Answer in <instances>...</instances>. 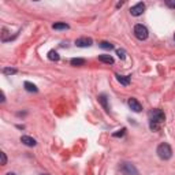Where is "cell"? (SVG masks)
<instances>
[{"label":"cell","mask_w":175,"mask_h":175,"mask_svg":"<svg viewBox=\"0 0 175 175\" xmlns=\"http://www.w3.org/2000/svg\"><path fill=\"white\" fill-rule=\"evenodd\" d=\"M23 86H25V89L27 92H34V93H36V92H39V89H37L36 85L32 84V82H29V81H26L25 84H23Z\"/></svg>","instance_id":"7c38bea8"},{"label":"cell","mask_w":175,"mask_h":175,"mask_svg":"<svg viewBox=\"0 0 175 175\" xmlns=\"http://www.w3.org/2000/svg\"><path fill=\"white\" fill-rule=\"evenodd\" d=\"M40 175H49V174H40Z\"/></svg>","instance_id":"cb8c5ba5"},{"label":"cell","mask_w":175,"mask_h":175,"mask_svg":"<svg viewBox=\"0 0 175 175\" xmlns=\"http://www.w3.org/2000/svg\"><path fill=\"white\" fill-rule=\"evenodd\" d=\"M144 11H145V4H144V3H137L136 6H133L131 8H130V14H131L133 16L142 15Z\"/></svg>","instance_id":"5b68a950"},{"label":"cell","mask_w":175,"mask_h":175,"mask_svg":"<svg viewBox=\"0 0 175 175\" xmlns=\"http://www.w3.org/2000/svg\"><path fill=\"white\" fill-rule=\"evenodd\" d=\"M174 40H175V36H174Z\"/></svg>","instance_id":"d4e9b609"},{"label":"cell","mask_w":175,"mask_h":175,"mask_svg":"<svg viewBox=\"0 0 175 175\" xmlns=\"http://www.w3.org/2000/svg\"><path fill=\"white\" fill-rule=\"evenodd\" d=\"M92 44H93V40L89 39V37H81V39H77V40H75V45L80 47V48L90 47Z\"/></svg>","instance_id":"8992f818"},{"label":"cell","mask_w":175,"mask_h":175,"mask_svg":"<svg viewBox=\"0 0 175 175\" xmlns=\"http://www.w3.org/2000/svg\"><path fill=\"white\" fill-rule=\"evenodd\" d=\"M166 121V115L162 109L155 108L149 112V129L152 131H157L160 129V125Z\"/></svg>","instance_id":"6da1fadb"},{"label":"cell","mask_w":175,"mask_h":175,"mask_svg":"<svg viewBox=\"0 0 175 175\" xmlns=\"http://www.w3.org/2000/svg\"><path fill=\"white\" fill-rule=\"evenodd\" d=\"M99 45H100V48H103V49H114V44L108 43V41H101Z\"/></svg>","instance_id":"2e32d148"},{"label":"cell","mask_w":175,"mask_h":175,"mask_svg":"<svg viewBox=\"0 0 175 175\" xmlns=\"http://www.w3.org/2000/svg\"><path fill=\"white\" fill-rule=\"evenodd\" d=\"M16 68H14V67H6V68H3V74H6V75H12V74H16Z\"/></svg>","instance_id":"e0dca14e"},{"label":"cell","mask_w":175,"mask_h":175,"mask_svg":"<svg viewBox=\"0 0 175 175\" xmlns=\"http://www.w3.org/2000/svg\"><path fill=\"white\" fill-rule=\"evenodd\" d=\"M99 101H100V104L104 107V109L107 112H109V107H108V101H107V96L105 94H100L99 96Z\"/></svg>","instance_id":"8fae6325"},{"label":"cell","mask_w":175,"mask_h":175,"mask_svg":"<svg viewBox=\"0 0 175 175\" xmlns=\"http://www.w3.org/2000/svg\"><path fill=\"white\" fill-rule=\"evenodd\" d=\"M116 55H118V58H119V59H125V58H126V51L125 49H118V51H116Z\"/></svg>","instance_id":"ac0fdd59"},{"label":"cell","mask_w":175,"mask_h":175,"mask_svg":"<svg viewBox=\"0 0 175 175\" xmlns=\"http://www.w3.org/2000/svg\"><path fill=\"white\" fill-rule=\"evenodd\" d=\"M127 104H129V107L133 109L134 112H141V109H142V105H141V103H140L137 99L134 97H130L129 100H127Z\"/></svg>","instance_id":"52a82bcc"},{"label":"cell","mask_w":175,"mask_h":175,"mask_svg":"<svg viewBox=\"0 0 175 175\" xmlns=\"http://www.w3.org/2000/svg\"><path fill=\"white\" fill-rule=\"evenodd\" d=\"M21 142L25 144L26 146H36L37 145L36 140L32 138V137H29V136H22V137H21Z\"/></svg>","instance_id":"ba28073f"},{"label":"cell","mask_w":175,"mask_h":175,"mask_svg":"<svg viewBox=\"0 0 175 175\" xmlns=\"http://www.w3.org/2000/svg\"><path fill=\"white\" fill-rule=\"evenodd\" d=\"M115 77H116V80H118L119 84L125 85V86H127V85L130 84V77H129V75H121V74H116Z\"/></svg>","instance_id":"9c48e42d"},{"label":"cell","mask_w":175,"mask_h":175,"mask_svg":"<svg viewBox=\"0 0 175 175\" xmlns=\"http://www.w3.org/2000/svg\"><path fill=\"white\" fill-rule=\"evenodd\" d=\"M52 27L55 30H66V29H68V26L67 23H64V22H58V23H53L52 25Z\"/></svg>","instance_id":"4fadbf2b"},{"label":"cell","mask_w":175,"mask_h":175,"mask_svg":"<svg viewBox=\"0 0 175 175\" xmlns=\"http://www.w3.org/2000/svg\"><path fill=\"white\" fill-rule=\"evenodd\" d=\"M73 66H75V67H80V66H84L85 64V59H81V58H74V59H71V62H70Z\"/></svg>","instance_id":"5bb4252c"},{"label":"cell","mask_w":175,"mask_h":175,"mask_svg":"<svg viewBox=\"0 0 175 175\" xmlns=\"http://www.w3.org/2000/svg\"><path fill=\"white\" fill-rule=\"evenodd\" d=\"M6 101V99H4V93L2 92V103H4Z\"/></svg>","instance_id":"7402d4cb"},{"label":"cell","mask_w":175,"mask_h":175,"mask_svg":"<svg viewBox=\"0 0 175 175\" xmlns=\"http://www.w3.org/2000/svg\"><path fill=\"white\" fill-rule=\"evenodd\" d=\"M125 133H126V129L123 127L122 130H118L116 133H114V134H112V137H123V136H125Z\"/></svg>","instance_id":"d6986e66"},{"label":"cell","mask_w":175,"mask_h":175,"mask_svg":"<svg viewBox=\"0 0 175 175\" xmlns=\"http://www.w3.org/2000/svg\"><path fill=\"white\" fill-rule=\"evenodd\" d=\"M59 53H58L56 52V51H49V52H48V59H49V60H52V62H58V60H59Z\"/></svg>","instance_id":"9a60e30c"},{"label":"cell","mask_w":175,"mask_h":175,"mask_svg":"<svg viewBox=\"0 0 175 175\" xmlns=\"http://www.w3.org/2000/svg\"><path fill=\"white\" fill-rule=\"evenodd\" d=\"M121 173L123 175H138V170L136 168V166L133 163H129V162H125L121 164Z\"/></svg>","instance_id":"3957f363"},{"label":"cell","mask_w":175,"mask_h":175,"mask_svg":"<svg viewBox=\"0 0 175 175\" xmlns=\"http://www.w3.org/2000/svg\"><path fill=\"white\" fill-rule=\"evenodd\" d=\"M6 175H16V174H15V173H7Z\"/></svg>","instance_id":"603a6c76"},{"label":"cell","mask_w":175,"mask_h":175,"mask_svg":"<svg viewBox=\"0 0 175 175\" xmlns=\"http://www.w3.org/2000/svg\"><path fill=\"white\" fill-rule=\"evenodd\" d=\"M99 60L103 62V63H107V64H114V58L111 55H100Z\"/></svg>","instance_id":"30bf717a"},{"label":"cell","mask_w":175,"mask_h":175,"mask_svg":"<svg viewBox=\"0 0 175 175\" xmlns=\"http://www.w3.org/2000/svg\"><path fill=\"white\" fill-rule=\"evenodd\" d=\"M0 159H2V166H6L7 164V156L4 152H0Z\"/></svg>","instance_id":"ffe728a7"},{"label":"cell","mask_w":175,"mask_h":175,"mask_svg":"<svg viewBox=\"0 0 175 175\" xmlns=\"http://www.w3.org/2000/svg\"><path fill=\"white\" fill-rule=\"evenodd\" d=\"M166 4L170 7V8H175V0H166Z\"/></svg>","instance_id":"44dd1931"},{"label":"cell","mask_w":175,"mask_h":175,"mask_svg":"<svg viewBox=\"0 0 175 175\" xmlns=\"http://www.w3.org/2000/svg\"><path fill=\"white\" fill-rule=\"evenodd\" d=\"M156 152H157V156L162 160H168V159H171V156H173V149H171V146L167 142L160 144V145L157 146Z\"/></svg>","instance_id":"7a4b0ae2"},{"label":"cell","mask_w":175,"mask_h":175,"mask_svg":"<svg viewBox=\"0 0 175 175\" xmlns=\"http://www.w3.org/2000/svg\"><path fill=\"white\" fill-rule=\"evenodd\" d=\"M134 34H136V37H137V39H138V40H146V39H148V29H146V27L145 26H144V25H140V23H138V25H136L134 26Z\"/></svg>","instance_id":"277c9868"}]
</instances>
